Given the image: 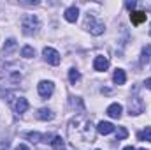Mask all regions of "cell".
<instances>
[{
	"label": "cell",
	"instance_id": "1",
	"mask_svg": "<svg viewBox=\"0 0 151 150\" xmlns=\"http://www.w3.org/2000/svg\"><path fill=\"white\" fill-rule=\"evenodd\" d=\"M67 134H69V140H70L74 149H83L84 145L95 141L93 125H91V122L84 115H77V117H74L69 122Z\"/></svg>",
	"mask_w": 151,
	"mask_h": 150
},
{
	"label": "cell",
	"instance_id": "18",
	"mask_svg": "<svg viewBox=\"0 0 151 150\" xmlns=\"http://www.w3.org/2000/svg\"><path fill=\"white\" fill-rule=\"evenodd\" d=\"M35 55V50L32 48V46H25L23 50H21V57H25V58H32Z\"/></svg>",
	"mask_w": 151,
	"mask_h": 150
},
{
	"label": "cell",
	"instance_id": "4",
	"mask_svg": "<svg viewBox=\"0 0 151 150\" xmlns=\"http://www.w3.org/2000/svg\"><path fill=\"white\" fill-rule=\"evenodd\" d=\"M42 57H44V60H46L47 64H51V66H58V64H60V53H58L55 48H44V50H42Z\"/></svg>",
	"mask_w": 151,
	"mask_h": 150
},
{
	"label": "cell",
	"instance_id": "15",
	"mask_svg": "<svg viewBox=\"0 0 151 150\" xmlns=\"http://www.w3.org/2000/svg\"><path fill=\"white\" fill-rule=\"evenodd\" d=\"M77 16H79V9H77V7H69V9H65V20H67V21L74 23L76 20H77Z\"/></svg>",
	"mask_w": 151,
	"mask_h": 150
},
{
	"label": "cell",
	"instance_id": "2",
	"mask_svg": "<svg viewBox=\"0 0 151 150\" xmlns=\"http://www.w3.org/2000/svg\"><path fill=\"white\" fill-rule=\"evenodd\" d=\"M40 23H39V18L34 14H27L23 20H21V28H23V34L25 36H34L39 30Z\"/></svg>",
	"mask_w": 151,
	"mask_h": 150
},
{
	"label": "cell",
	"instance_id": "14",
	"mask_svg": "<svg viewBox=\"0 0 151 150\" xmlns=\"http://www.w3.org/2000/svg\"><path fill=\"white\" fill-rule=\"evenodd\" d=\"M113 81L116 85H125V81H127V74H125V71L123 69H116L113 74Z\"/></svg>",
	"mask_w": 151,
	"mask_h": 150
},
{
	"label": "cell",
	"instance_id": "26",
	"mask_svg": "<svg viewBox=\"0 0 151 150\" xmlns=\"http://www.w3.org/2000/svg\"><path fill=\"white\" fill-rule=\"evenodd\" d=\"M123 150H135V149H134V147H125Z\"/></svg>",
	"mask_w": 151,
	"mask_h": 150
},
{
	"label": "cell",
	"instance_id": "11",
	"mask_svg": "<svg viewBox=\"0 0 151 150\" xmlns=\"http://www.w3.org/2000/svg\"><path fill=\"white\" fill-rule=\"evenodd\" d=\"M14 110H16V113H25L28 110V101L25 97H18L14 103Z\"/></svg>",
	"mask_w": 151,
	"mask_h": 150
},
{
	"label": "cell",
	"instance_id": "9",
	"mask_svg": "<svg viewBox=\"0 0 151 150\" xmlns=\"http://www.w3.org/2000/svg\"><path fill=\"white\" fill-rule=\"evenodd\" d=\"M97 131L100 133V134H111V133H114V125L111 124V122H99V125H97Z\"/></svg>",
	"mask_w": 151,
	"mask_h": 150
},
{
	"label": "cell",
	"instance_id": "28",
	"mask_svg": "<svg viewBox=\"0 0 151 150\" xmlns=\"http://www.w3.org/2000/svg\"><path fill=\"white\" fill-rule=\"evenodd\" d=\"M141 150H146V149H141Z\"/></svg>",
	"mask_w": 151,
	"mask_h": 150
},
{
	"label": "cell",
	"instance_id": "16",
	"mask_svg": "<svg viewBox=\"0 0 151 150\" xmlns=\"http://www.w3.org/2000/svg\"><path fill=\"white\" fill-rule=\"evenodd\" d=\"M51 147L55 150H65V141H63L60 136H55L53 141H51Z\"/></svg>",
	"mask_w": 151,
	"mask_h": 150
},
{
	"label": "cell",
	"instance_id": "22",
	"mask_svg": "<svg viewBox=\"0 0 151 150\" xmlns=\"http://www.w3.org/2000/svg\"><path fill=\"white\" fill-rule=\"evenodd\" d=\"M12 48H16V41H14V39H9V41H7V46L4 48V53L9 51V50H12Z\"/></svg>",
	"mask_w": 151,
	"mask_h": 150
},
{
	"label": "cell",
	"instance_id": "6",
	"mask_svg": "<svg viewBox=\"0 0 151 150\" xmlns=\"http://www.w3.org/2000/svg\"><path fill=\"white\" fill-rule=\"evenodd\" d=\"M128 110H130V115H141L144 111V101L141 97H132L128 103Z\"/></svg>",
	"mask_w": 151,
	"mask_h": 150
},
{
	"label": "cell",
	"instance_id": "7",
	"mask_svg": "<svg viewBox=\"0 0 151 150\" xmlns=\"http://www.w3.org/2000/svg\"><path fill=\"white\" fill-rule=\"evenodd\" d=\"M25 138L30 140L32 143H39V141H46V143H47V141L53 140L55 136H51V134H40V133H35V131H34V133H27ZM49 143H51V141H49Z\"/></svg>",
	"mask_w": 151,
	"mask_h": 150
},
{
	"label": "cell",
	"instance_id": "27",
	"mask_svg": "<svg viewBox=\"0 0 151 150\" xmlns=\"http://www.w3.org/2000/svg\"><path fill=\"white\" fill-rule=\"evenodd\" d=\"M150 36H151V28H150Z\"/></svg>",
	"mask_w": 151,
	"mask_h": 150
},
{
	"label": "cell",
	"instance_id": "13",
	"mask_svg": "<svg viewBox=\"0 0 151 150\" xmlns=\"http://www.w3.org/2000/svg\"><path fill=\"white\" fill-rule=\"evenodd\" d=\"M37 118L47 122V120H53V118H55V113L51 111V110H47V108H40L37 111Z\"/></svg>",
	"mask_w": 151,
	"mask_h": 150
},
{
	"label": "cell",
	"instance_id": "12",
	"mask_svg": "<svg viewBox=\"0 0 151 150\" xmlns=\"http://www.w3.org/2000/svg\"><path fill=\"white\" fill-rule=\"evenodd\" d=\"M130 20L134 25H141L142 21H146V12H141V11H132L130 12Z\"/></svg>",
	"mask_w": 151,
	"mask_h": 150
},
{
	"label": "cell",
	"instance_id": "17",
	"mask_svg": "<svg viewBox=\"0 0 151 150\" xmlns=\"http://www.w3.org/2000/svg\"><path fill=\"white\" fill-rule=\"evenodd\" d=\"M137 138H139L141 141H151V127H146L144 131H141V133L137 134Z\"/></svg>",
	"mask_w": 151,
	"mask_h": 150
},
{
	"label": "cell",
	"instance_id": "21",
	"mask_svg": "<svg viewBox=\"0 0 151 150\" xmlns=\"http://www.w3.org/2000/svg\"><path fill=\"white\" fill-rule=\"evenodd\" d=\"M127 136H128L127 127H118V131H116V138H118V140H125Z\"/></svg>",
	"mask_w": 151,
	"mask_h": 150
},
{
	"label": "cell",
	"instance_id": "19",
	"mask_svg": "<svg viewBox=\"0 0 151 150\" xmlns=\"http://www.w3.org/2000/svg\"><path fill=\"white\" fill-rule=\"evenodd\" d=\"M69 79H70V83L76 85L79 79H81V74H79V71H76V69H70L69 71Z\"/></svg>",
	"mask_w": 151,
	"mask_h": 150
},
{
	"label": "cell",
	"instance_id": "25",
	"mask_svg": "<svg viewBox=\"0 0 151 150\" xmlns=\"http://www.w3.org/2000/svg\"><path fill=\"white\" fill-rule=\"evenodd\" d=\"M127 7H128V9H134V7H135V2H127Z\"/></svg>",
	"mask_w": 151,
	"mask_h": 150
},
{
	"label": "cell",
	"instance_id": "3",
	"mask_svg": "<svg viewBox=\"0 0 151 150\" xmlns=\"http://www.w3.org/2000/svg\"><path fill=\"white\" fill-rule=\"evenodd\" d=\"M88 30H90V34H93V36H100V34H104V23H100L93 14H88L86 16V25H84Z\"/></svg>",
	"mask_w": 151,
	"mask_h": 150
},
{
	"label": "cell",
	"instance_id": "8",
	"mask_svg": "<svg viewBox=\"0 0 151 150\" xmlns=\"http://www.w3.org/2000/svg\"><path fill=\"white\" fill-rule=\"evenodd\" d=\"M93 67H95V71H106L107 67H109V60H107V57H95V62H93Z\"/></svg>",
	"mask_w": 151,
	"mask_h": 150
},
{
	"label": "cell",
	"instance_id": "10",
	"mask_svg": "<svg viewBox=\"0 0 151 150\" xmlns=\"http://www.w3.org/2000/svg\"><path fill=\"white\" fill-rule=\"evenodd\" d=\"M121 113H123V106L118 104V103H114V104H111V106L107 108V115H109L111 118H119Z\"/></svg>",
	"mask_w": 151,
	"mask_h": 150
},
{
	"label": "cell",
	"instance_id": "5",
	"mask_svg": "<svg viewBox=\"0 0 151 150\" xmlns=\"http://www.w3.org/2000/svg\"><path fill=\"white\" fill-rule=\"evenodd\" d=\"M37 90H39V95L40 97H44V99H47V97H51L53 95V90H55V85H53V81H40L37 85Z\"/></svg>",
	"mask_w": 151,
	"mask_h": 150
},
{
	"label": "cell",
	"instance_id": "24",
	"mask_svg": "<svg viewBox=\"0 0 151 150\" xmlns=\"http://www.w3.org/2000/svg\"><path fill=\"white\" fill-rule=\"evenodd\" d=\"M144 87H146V88H150V90H151V78H150V79H146V81H144Z\"/></svg>",
	"mask_w": 151,
	"mask_h": 150
},
{
	"label": "cell",
	"instance_id": "23",
	"mask_svg": "<svg viewBox=\"0 0 151 150\" xmlns=\"http://www.w3.org/2000/svg\"><path fill=\"white\" fill-rule=\"evenodd\" d=\"M14 150H30V149H28V147H27L25 143H19V145H18V147H16Z\"/></svg>",
	"mask_w": 151,
	"mask_h": 150
},
{
	"label": "cell",
	"instance_id": "20",
	"mask_svg": "<svg viewBox=\"0 0 151 150\" xmlns=\"http://www.w3.org/2000/svg\"><path fill=\"white\" fill-rule=\"evenodd\" d=\"M150 57H151V46L148 44V46L142 50V64H148V62H150Z\"/></svg>",
	"mask_w": 151,
	"mask_h": 150
}]
</instances>
